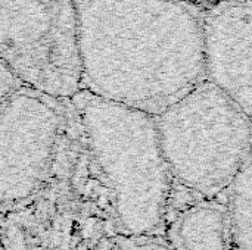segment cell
Listing matches in <instances>:
<instances>
[{"mask_svg": "<svg viewBox=\"0 0 252 250\" xmlns=\"http://www.w3.org/2000/svg\"><path fill=\"white\" fill-rule=\"evenodd\" d=\"M81 90L157 116L205 81L189 0H74Z\"/></svg>", "mask_w": 252, "mask_h": 250, "instance_id": "6da1fadb", "label": "cell"}, {"mask_svg": "<svg viewBox=\"0 0 252 250\" xmlns=\"http://www.w3.org/2000/svg\"><path fill=\"white\" fill-rule=\"evenodd\" d=\"M72 100L89 147L112 190L120 228L128 237L151 236L162 224L173 180L155 116L84 90Z\"/></svg>", "mask_w": 252, "mask_h": 250, "instance_id": "7a4b0ae2", "label": "cell"}, {"mask_svg": "<svg viewBox=\"0 0 252 250\" xmlns=\"http://www.w3.org/2000/svg\"><path fill=\"white\" fill-rule=\"evenodd\" d=\"M171 178L213 197L251 161V116L207 80L155 116Z\"/></svg>", "mask_w": 252, "mask_h": 250, "instance_id": "3957f363", "label": "cell"}, {"mask_svg": "<svg viewBox=\"0 0 252 250\" xmlns=\"http://www.w3.org/2000/svg\"><path fill=\"white\" fill-rule=\"evenodd\" d=\"M0 62L32 90L63 100L80 90L74 0H0Z\"/></svg>", "mask_w": 252, "mask_h": 250, "instance_id": "277c9868", "label": "cell"}, {"mask_svg": "<svg viewBox=\"0 0 252 250\" xmlns=\"http://www.w3.org/2000/svg\"><path fill=\"white\" fill-rule=\"evenodd\" d=\"M61 100L27 85L0 105V212L31 199L46 181L59 130Z\"/></svg>", "mask_w": 252, "mask_h": 250, "instance_id": "5b68a950", "label": "cell"}, {"mask_svg": "<svg viewBox=\"0 0 252 250\" xmlns=\"http://www.w3.org/2000/svg\"><path fill=\"white\" fill-rule=\"evenodd\" d=\"M205 80L252 113V0H216L202 10Z\"/></svg>", "mask_w": 252, "mask_h": 250, "instance_id": "8992f818", "label": "cell"}, {"mask_svg": "<svg viewBox=\"0 0 252 250\" xmlns=\"http://www.w3.org/2000/svg\"><path fill=\"white\" fill-rule=\"evenodd\" d=\"M171 236L176 250H229L226 206L213 202L193 205L180 214Z\"/></svg>", "mask_w": 252, "mask_h": 250, "instance_id": "52a82bcc", "label": "cell"}, {"mask_svg": "<svg viewBox=\"0 0 252 250\" xmlns=\"http://www.w3.org/2000/svg\"><path fill=\"white\" fill-rule=\"evenodd\" d=\"M226 206L230 246L236 250L252 249V172L251 161L233 180Z\"/></svg>", "mask_w": 252, "mask_h": 250, "instance_id": "ba28073f", "label": "cell"}, {"mask_svg": "<svg viewBox=\"0 0 252 250\" xmlns=\"http://www.w3.org/2000/svg\"><path fill=\"white\" fill-rule=\"evenodd\" d=\"M111 250H173L168 246L146 237H128Z\"/></svg>", "mask_w": 252, "mask_h": 250, "instance_id": "9c48e42d", "label": "cell"}, {"mask_svg": "<svg viewBox=\"0 0 252 250\" xmlns=\"http://www.w3.org/2000/svg\"><path fill=\"white\" fill-rule=\"evenodd\" d=\"M21 85H22L21 81L7 69L4 63L0 62V105L6 100L9 94H12ZM0 250H1V243H0Z\"/></svg>", "mask_w": 252, "mask_h": 250, "instance_id": "30bf717a", "label": "cell"}]
</instances>
